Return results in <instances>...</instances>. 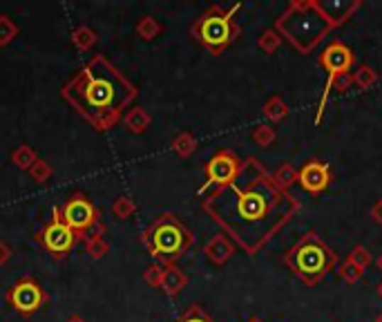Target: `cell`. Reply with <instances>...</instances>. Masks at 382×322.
I'll return each mask as SVG.
<instances>
[{"instance_id": "obj_33", "label": "cell", "mask_w": 382, "mask_h": 322, "mask_svg": "<svg viewBox=\"0 0 382 322\" xmlns=\"http://www.w3.org/2000/svg\"><path fill=\"white\" fill-rule=\"evenodd\" d=\"M161 273H163V264H161V262H155V264H150V267L143 271V280H146L150 286L159 289V282H161Z\"/></svg>"}, {"instance_id": "obj_24", "label": "cell", "mask_w": 382, "mask_h": 322, "mask_svg": "<svg viewBox=\"0 0 382 322\" xmlns=\"http://www.w3.org/2000/svg\"><path fill=\"white\" fill-rule=\"evenodd\" d=\"M273 179L278 181V186H282L284 190H288L291 186H295L298 183V171H295V166L293 163H282L278 171L273 173Z\"/></svg>"}, {"instance_id": "obj_10", "label": "cell", "mask_w": 382, "mask_h": 322, "mask_svg": "<svg viewBox=\"0 0 382 322\" xmlns=\"http://www.w3.org/2000/svg\"><path fill=\"white\" fill-rule=\"evenodd\" d=\"M60 215H63V222L81 237V242L89 228L101 222V210L85 193H72L67 202L60 206Z\"/></svg>"}, {"instance_id": "obj_20", "label": "cell", "mask_w": 382, "mask_h": 322, "mask_svg": "<svg viewBox=\"0 0 382 322\" xmlns=\"http://www.w3.org/2000/svg\"><path fill=\"white\" fill-rule=\"evenodd\" d=\"M262 114L271 121V124H280L288 117V105L280 95H273L264 105H262Z\"/></svg>"}, {"instance_id": "obj_13", "label": "cell", "mask_w": 382, "mask_h": 322, "mask_svg": "<svg viewBox=\"0 0 382 322\" xmlns=\"http://www.w3.org/2000/svg\"><path fill=\"white\" fill-rule=\"evenodd\" d=\"M235 251H237V247L233 244V240L228 235H224V233H215L204 247L206 259L210 264H215V267H224L228 259L235 255Z\"/></svg>"}, {"instance_id": "obj_31", "label": "cell", "mask_w": 382, "mask_h": 322, "mask_svg": "<svg viewBox=\"0 0 382 322\" xmlns=\"http://www.w3.org/2000/svg\"><path fill=\"white\" fill-rule=\"evenodd\" d=\"M251 139H253V144L259 146V148H268V146L275 141V130H273L271 126H266V124H259V126L251 132Z\"/></svg>"}, {"instance_id": "obj_14", "label": "cell", "mask_w": 382, "mask_h": 322, "mask_svg": "<svg viewBox=\"0 0 382 322\" xmlns=\"http://www.w3.org/2000/svg\"><path fill=\"white\" fill-rule=\"evenodd\" d=\"M324 14L331 18L333 27L338 29L346 21L354 18V14L362 7V0H331V3H320Z\"/></svg>"}, {"instance_id": "obj_1", "label": "cell", "mask_w": 382, "mask_h": 322, "mask_svg": "<svg viewBox=\"0 0 382 322\" xmlns=\"http://www.w3.org/2000/svg\"><path fill=\"white\" fill-rule=\"evenodd\" d=\"M202 208L235 247L255 255L300 213V202L257 157H249L233 183L202 197Z\"/></svg>"}, {"instance_id": "obj_18", "label": "cell", "mask_w": 382, "mask_h": 322, "mask_svg": "<svg viewBox=\"0 0 382 322\" xmlns=\"http://www.w3.org/2000/svg\"><path fill=\"white\" fill-rule=\"evenodd\" d=\"M170 148L173 152L179 157V159H190L195 155V150H197V136L188 130H181L173 136V141H170Z\"/></svg>"}, {"instance_id": "obj_12", "label": "cell", "mask_w": 382, "mask_h": 322, "mask_svg": "<svg viewBox=\"0 0 382 322\" xmlns=\"http://www.w3.org/2000/svg\"><path fill=\"white\" fill-rule=\"evenodd\" d=\"M298 183L311 195L324 193L329 188V183H331V166L324 163V161H320V159L307 161L298 171Z\"/></svg>"}, {"instance_id": "obj_23", "label": "cell", "mask_w": 382, "mask_h": 322, "mask_svg": "<svg viewBox=\"0 0 382 322\" xmlns=\"http://www.w3.org/2000/svg\"><path fill=\"white\" fill-rule=\"evenodd\" d=\"M112 215L116 220H130L132 215H136V202L128 195H119L112 202Z\"/></svg>"}, {"instance_id": "obj_19", "label": "cell", "mask_w": 382, "mask_h": 322, "mask_svg": "<svg viewBox=\"0 0 382 322\" xmlns=\"http://www.w3.org/2000/svg\"><path fill=\"white\" fill-rule=\"evenodd\" d=\"M161 32H163V25H161L155 16H150V14L141 16L139 21H136V25H134V34H136V38L143 41V43L155 41Z\"/></svg>"}, {"instance_id": "obj_5", "label": "cell", "mask_w": 382, "mask_h": 322, "mask_svg": "<svg viewBox=\"0 0 382 322\" xmlns=\"http://www.w3.org/2000/svg\"><path fill=\"white\" fill-rule=\"evenodd\" d=\"M139 242L143 244L148 255L155 257L157 262L170 264L192 249L195 233L177 218V215L161 213L139 235Z\"/></svg>"}, {"instance_id": "obj_17", "label": "cell", "mask_w": 382, "mask_h": 322, "mask_svg": "<svg viewBox=\"0 0 382 322\" xmlns=\"http://www.w3.org/2000/svg\"><path fill=\"white\" fill-rule=\"evenodd\" d=\"M72 45L79 52H89V50H94L97 48V43H99V34L92 29L89 25H79L76 29H72V36H70Z\"/></svg>"}, {"instance_id": "obj_37", "label": "cell", "mask_w": 382, "mask_h": 322, "mask_svg": "<svg viewBox=\"0 0 382 322\" xmlns=\"http://www.w3.org/2000/svg\"><path fill=\"white\" fill-rule=\"evenodd\" d=\"M65 322H89V320H87L85 316H81V313H74V316H70Z\"/></svg>"}, {"instance_id": "obj_2", "label": "cell", "mask_w": 382, "mask_h": 322, "mask_svg": "<svg viewBox=\"0 0 382 322\" xmlns=\"http://www.w3.org/2000/svg\"><path fill=\"white\" fill-rule=\"evenodd\" d=\"M60 97L97 132H108L132 107L139 87L108 56L94 54L63 85Z\"/></svg>"}, {"instance_id": "obj_6", "label": "cell", "mask_w": 382, "mask_h": 322, "mask_svg": "<svg viewBox=\"0 0 382 322\" xmlns=\"http://www.w3.org/2000/svg\"><path fill=\"white\" fill-rule=\"evenodd\" d=\"M239 9H241L239 3L233 7L210 5L202 16L190 25V36L200 43L208 54L222 56L241 36V27L237 23Z\"/></svg>"}, {"instance_id": "obj_4", "label": "cell", "mask_w": 382, "mask_h": 322, "mask_svg": "<svg viewBox=\"0 0 382 322\" xmlns=\"http://www.w3.org/2000/svg\"><path fill=\"white\" fill-rule=\"evenodd\" d=\"M284 264L307 286H315L338 267V253L315 231H309L284 253Z\"/></svg>"}, {"instance_id": "obj_26", "label": "cell", "mask_w": 382, "mask_h": 322, "mask_svg": "<svg viewBox=\"0 0 382 322\" xmlns=\"http://www.w3.org/2000/svg\"><path fill=\"white\" fill-rule=\"evenodd\" d=\"M175 322H215V318H212L202 304H190Z\"/></svg>"}, {"instance_id": "obj_11", "label": "cell", "mask_w": 382, "mask_h": 322, "mask_svg": "<svg viewBox=\"0 0 382 322\" xmlns=\"http://www.w3.org/2000/svg\"><path fill=\"white\" fill-rule=\"evenodd\" d=\"M354 63H356V56L349 45H344L342 41L329 43L324 52L320 54V65L329 72V79H333V76H338L342 72H351Z\"/></svg>"}, {"instance_id": "obj_25", "label": "cell", "mask_w": 382, "mask_h": 322, "mask_svg": "<svg viewBox=\"0 0 382 322\" xmlns=\"http://www.w3.org/2000/svg\"><path fill=\"white\" fill-rule=\"evenodd\" d=\"M378 83V72L369 65H360L354 72V85H358L360 90H371Z\"/></svg>"}, {"instance_id": "obj_36", "label": "cell", "mask_w": 382, "mask_h": 322, "mask_svg": "<svg viewBox=\"0 0 382 322\" xmlns=\"http://www.w3.org/2000/svg\"><path fill=\"white\" fill-rule=\"evenodd\" d=\"M369 215H371V220H373L376 224H382V199H376L373 206H371V210H369Z\"/></svg>"}, {"instance_id": "obj_34", "label": "cell", "mask_w": 382, "mask_h": 322, "mask_svg": "<svg viewBox=\"0 0 382 322\" xmlns=\"http://www.w3.org/2000/svg\"><path fill=\"white\" fill-rule=\"evenodd\" d=\"M11 257H13V249H11V244L5 242V240H0V269L7 267L11 262Z\"/></svg>"}, {"instance_id": "obj_30", "label": "cell", "mask_w": 382, "mask_h": 322, "mask_svg": "<svg viewBox=\"0 0 382 322\" xmlns=\"http://www.w3.org/2000/svg\"><path fill=\"white\" fill-rule=\"evenodd\" d=\"M349 262L351 264H356L358 269H369V264L373 262V257H371V253H369V249L366 247H362V244H356L354 249H351V253H349Z\"/></svg>"}, {"instance_id": "obj_40", "label": "cell", "mask_w": 382, "mask_h": 322, "mask_svg": "<svg viewBox=\"0 0 382 322\" xmlns=\"http://www.w3.org/2000/svg\"><path fill=\"white\" fill-rule=\"evenodd\" d=\"M246 322H264V320H259V318H255V316H253V318H249Z\"/></svg>"}, {"instance_id": "obj_3", "label": "cell", "mask_w": 382, "mask_h": 322, "mask_svg": "<svg viewBox=\"0 0 382 322\" xmlns=\"http://www.w3.org/2000/svg\"><path fill=\"white\" fill-rule=\"evenodd\" d=\"M273 29L280 34L282 41L291 45L298 54L307 56L335 27L324 14L322 5H320V0H293V3H288L286 9L275 18Z\"/></svg>"}, {"instance_id": "obj_7", "label": "cell", "mask_w": 382, "mask_h": 322, "mask_svg": "<svg viewBox=\"0 0 382 322\" xmlns=\"http://www.w3.org/2000/svg\"><path fill=\"white\" fill-rule=\"evenodd\" d=\"M34 240H36L38 247L48 255H52L54 259L67 257L76 249V244L81 242V237L76 235L72 228L63 222L60 206H52L50 220L40 226V231L34 235Z\"/></svg>"}, {"instance_id": "obj_39", "label": "cell", "mask_w": 382, "mask_h": 322, "mask_svg": "<svg viewBox=\"0 0 382 322\" xmlns=\"http://www.w3.org/2000/svg\"><path fill=\"white\" fill-rule=\"evenodd\" d=\"M376 267H378V271H382V255H378V259H376Z\"/></svg>"}, {"instance_id": "obj_32", "label": "cell", "mask_w": 382, "mask_h": 322, "mask_svg": "<svg viewBox=\"0 0 382 322\" xmlns=\"http://www.w3.org/2000/svg\"><path fill=\"white\" fill-rule=\"evenodd\" d=\"M340 278L344 280V282H349V284H356V282H360V278H362V269H358L356 264H351L349 259H344V262L340 264Z\"/></svg>"}, {"instance_id": "obj_9", "label": "cell", "mask_w": 382, "mask_h": 322, "mask_svg": "<svg viewBox=\"0 0 382 322\" xmlns=\"http://www.w3.org/2000/svg\"><path fill=\"white\" fill-rule=\"evenodd\" d=\"M5 302L23 318L38 313L50 302V294L40 286L34 275H23L5 291Z\"/></svg>"}, {"instance_id": "obj_15", "label": "cell", "mask_w": 382, "mask_h": 322, "mask_svg": "<svg viewBox=\"0 0 382 322\" xmlns=\"http://www.w3.org/2000/svg\"><path fill=\"white\" fill-rule=\"evenodd\" d=\"M188 286V275L183 273L175 262L170 264H163V273H161V282H159V289L168 298H177L183 289Z\"/></svg>"}, {"instance_id": "obj_22", "label": "cell", "mask_w": 382, "mask_h": 322, "mask_svg": "<svg viewBox=\"0 0 382 322\" xmlns=\"http://www.w3.org/2000/svg\"><path fill=\"white\" fill-rule=\"evenodd\" d=\"M21 27L13 23L7 14H0V48H9V45L18 38Z\"/></svg>"}, {"instance_id": "obj_38", "label": "cell", "mask_w": 382, "mask_h": 322, "mask_svg": "<svg viewBox=\"0 0 382 322\" xmlns=\"http://www.w3.org/2000/svg\"><path fill=\"white\" fill-rule=\"evenodd\" d=\"M376 294H378V298L382 300V280H380V282L376 284Z\"/></svg>"}, {"instance_id": "obj_28", "label": "cell", "mask_w": 382, "mask_h": 322, "mask_svg": "<svg viewBox=\"0 0 382 322\" xmlns=\"http://www.w3.org/2000/svg\"><path fill=\"white\" fill-rule=\"evenodd\" d=\"M29 177H32L36 183H48L52 177H54V168L50 161H45V159H36V163L29 168Z\"/></svg>"}, {"instance_id": "obj_29", "label": "cell", "mask_w": 382, "mask_h": 322, "mask_svg": "<svg viewBox=\"0 0 382 322\" xmlns=\"http://www.w3.org/2000/svg\"><path fill=\"white\" fill-rule=\"evenodd\" d=\"M280 45H282V38H280L278 32H275V29H266V32H262V36L257 38V48L262 50L264 54H275Z\"/></svg>"}, {"instance_id": "obj_16", "label": "cell", "mask_w": 382, "mask_h": 322, "mask_svg": "<svg viewBox=\"0 0 382 322\" xmlns=\"http://www.w3.org/2000/svg\"><path fill=\"white\" fill-rule=\"evenodd\" d=\"M121 121H124V128L130 134H143L152 126V114L148 110H143L141 105H132Z\"/></svg>"}, {"instance_id": "obj_41", "label": "cell", "mask_w": 382, "mask_h": 322, "mask_svg": "<svg viewBox=\"0 0 382 322\" xmlns=\"http://www.w3.org/2000/svg\"><path fill=\"white\" fill-rule=\"evenodd\" d=\"M376 322H382V313H380V316L376 318Z\"/></svg>"}, {"instance_id": "obj_21", "label": "cell", "mask_w": 382, "mask_h": 322, "mask_svg": "<svg viewBox=\"0 0 382 322\" xmlns=\"http://www.w3.org/2000/svg\"><path fill=\"white\" fill-rule=\"evenodd\" d=\"M36 159H38L36 150L32 146H27V144L18 146L16 150L11 152V163L16 166L18 171H25V173H29V168L36 163Z\"/></svg>"}, {"instance_id": "obj_8", "label": "cell", "mask_w": 382, "mask_h": 322, "mask_svg": "<svg viewBox=\"0 0 382 322\" xmlns=\"http://www.w3.org/2000/svg\"><path fill=\"white\" fill-rule=\"evenodd\" d=\"M241 163H244V159H239V155L235 150H231V148L217 150L204 166L206 181L202 183V188L197 190V195L204 197L210 190H217V188L228 186V183H233L237 179L239 171H241Z\"/></svg>"}, {"instance_id": "obj_27", "label": "cell", "mask_w": 382, "mask_h": 322, "mask_svg": "<svg viewBox=\"0 0 382 322\" xmlns=\"http://www.w3.org/2000/svg\"><path fill=\"white\" fill-rule=\"evenodd\" d=\"M85 253L89 255V259H103L110 253V242L105 237H97V240H85Z\"/></svg>"}, {"instance_id": "obj_35", "label": "cell", "mask_w": 382, "mask_h": 322, "mask_svg": "<svg viewBox=\"0 0 382 322\" xmlns=\"http://www.w3.org/2000/svg\"><path fill=\"white\" fill-rule=\"evenodd\" d=\"M105 233H108V226H105L103 222H97V224L92 226L89 231L85 233L83 242H85V240H97V237H105Z\"/></svg>"}]
</instances>
